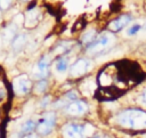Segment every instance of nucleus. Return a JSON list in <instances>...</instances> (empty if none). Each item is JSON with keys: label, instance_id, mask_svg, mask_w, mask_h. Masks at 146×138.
Segmentation results:
<instances>
[{"label": "nucleus", "instance_id": "obj_14", "mask_svg": "<svg viewBox=\"0 0 146 138\" xmlns=\"http://www.w3.org/2000/svg\"><path fill=\"white\" fill-rule=\"evenodd\" d=\"M54 66H55V70H56L57 73L64 74V73L68 70V62H67V59H65V58H58V59L56 60V63H55Z\"/></svg>", "mask_w": 146, "mask_h": 138}, {"label": "nucleus", "instance_id": "obj_1", "mask_svg": "<svg viewBox=\"0 0 146 138\" xmlns=\"http://www.w3.org/2000/svg\"><path fill=\"white\" fill-rule=\"evenodd\" d=\"M116 122L129 129L146 128V113L140 109H125L116 115Z\"/></svg>", "mask_w": 146, "mask_h": 138}, {"label": "nucleus", "instance_id": "obj_10", "mask_svg": "<svg viewBox=\"0 0 146 138\" xmlns=\"http://www.w3.org/2000/svg\"><path fill=\"white\" fill-rule=\"evenodd\" d=\"M39 17H40V11L39 9H32L30 10L27 14H26V17H25V25L27 27H32L34 26L38 22H39Z\"/></svg>", "mask_w": 146, "mask_h": 138}, {"label": "nucleus", "instance_id": "obj_22", "mask_svg": "<svg viewBox=\"0 0 146 138\" xmlns=\"http://www.w3.org/2000/svg\"><path fill=\"white\" fill-rule=\"evenodd\" d=\"M49 102H50V97H48V96H47V97H44V98H43V99L40 102V107H42V108H43V107L48 106Z\"/></svg>", "mask_w": 146, "mask_h": 138}, {"label": "nucleus", "instance_id": "obj_20", "mask_svg": "<svg viewBox=\"0 0 146 138\" xmlns=\"http://www.w3.org/2000/svg\"><path fill=\"white\" fill-rule=\"evenodd\" d=\"M13 0H0V8L1 9H7L10 3H11Z\"/></svg>", "mask_w": 146, "mask_h": 138}, {"label": "nucleus", "instance_id": "obj_13", "mask_svg": "<svg viewBox=\"0 0 146 138\" xmlns=\"http://www.w3.org/2000/svg\"><path fill=\"white\" fill-rule=\"evenodd\" d=\"M26 41H27L26 35H24V34H19L18 36H16V38L13 40V49H14L15 51H19V50H22V49L24 48V46L26 44Z\"/></svg>", "mask_w": 146, "mask_h": 138}, {"label": "nucleus", "instance_id": "obj_19", "mask_svg": "<svg viewBox=\"0 0 146 138\" xmlns=\"http://www.w3.org/2000/svg\"><path fill=\"white\" fill-rule=\"evenodd\" d=\"M47 88H48V83H47V81H44V80H40V81L35 84L34 90H35L36 94H42V92L46 91Z\"/></svg>", "mask_w": 146, "mask_h": 138}, {"label": "nucleus", "instance_id": "obj_12", "mask_svg": "<svg viewBox=\"0 0 146 138\" xmlns=\"http://www.w3.org/2000/svg\"><path fill=\"white\" fill-rule=\"evenodd\" d=\"M35 128V122L33 120H26L19 128V131H18V135L19 136H25V135H29L32 132V130Z\"/></svg>", "mask_w": 146, "mask_h": 138}, {"label": "nucleus", "instance_id": "obj_8", "mask_svg": "<svg viewBox=\"0 0 146 138\" xmlns=\"http://www.w3.org/2000/svg\"><path fill=\"white\" fill-rule=\"evenodd\" d=\"M65 111L67 114L73 115V116H79L84 114L88 111V106L82 100H74L72 103H68L65 107Z\"/></svg>", "mask_w": 146, "mask_h": 138}, {"label": "nucleus", "instance_id": "obj_9", "mask_svg": "<svg viewBox=\"0 0 146 138\" xmlns=\"http://www.w3.org/2000/svg\"><path fill=\"white\" fill-rule=\"evenodd\" d=\"M130 22H131V16L130 15H122V16L117 17L116 19H114L110 23V29L112 31L116 32V31H120L123 27H125Z\"/></svg>", "mask_w": 146, "mask_h": 138}, {"label": "nucleus", "instance_id": "obj_15", "mask_svg": "<svg viewBox=\"0 0 146 138\" xmlns=\"http://www.w3.org/2000/svg\"><path fill=\"white\" fill-rule=\"evenodd\" d=\"M15 26L14 25H9V26H7L6 29H5V31H3V42L5 43H8V42H10L11 40H14V35H15Z\"/></svg>", "mask_w": 146, "mask_h": 138}, {"label": "nucleus", "instance_id": "obj_21", "mask_svg": "<svg viewBox=\"0 0 146 138\" xmlns=\"http://www.w3.org/2000/svg\"><path fill=\"white\" fill-rule=\"evenodd\" d=\"M76 97H78V95H76L75 91H68L67 95H66V98H67L68 100H75Z\"/></svg>", "mask_w": 146, "mask_h": 138}, {"label": "nucleus", "instance_id": "obj_27", "mask_svg": "<svg viewBox=\"0 0 146 138\" xmlns=\"http://www.w3.org/2000/svg\"><path fill=\"white\" fill-rule=\"evenodd\" d=\"M24 1H27V0H24Z\"/></svg>", "mask_w": 146, "mask_h": 138}, {"label": "nucleus", "instance_id": "obj_6", "mask_svg": "<svg viewBox=\"0 0 146 138\" xmlns=\"http://www.w3.org/2000/svg\"><path fill=\"white\" fill-rule=\"evenodd\" d=\"M91 68V62L87 58L78 59L71 67H70V74L72 76H81L86 74Z\"/></svg>", "mask_w": 146, "mask_h": 138}, {"label": "nucleus", "instance_id": "obj_11", "mask_svg": "<svg viewBox=\"0 0 146 138\" xmlns=\"http://www.w3.org/2000/svg\"><path fill=\"white\" fill-rule=\"evenodd\" d=\"M95 90H96V82L94 80H88L80 86V91L84 96H91L95 92Z\"/></svg>", "mask_w": 146, "mask_h": 138}, {"label": "nucleus", "instance_id": "obj_3", "mask_svg": "<svg viewBox=\"0 0 146 138\" xmlns=\"http://www.w3.org/2000/svg\"><path fill=\"white\" fill-rule=\"evenodd\" d=\"M94 130L95 128L89 123L83 125L70 123L63 128V137L64 138H86L91 136L94 133Z\"/></svg>", "mask_w": 146, "mask_h": 138}, {"label": "nucleus", "instance_id": "obj_18", "mask_svg": "<svg viewBox=\"0 0 146 138\" xmlns=\"http://www.w3.org/2000/svg\"><path fill=\"white\" fill-rule=\"evenodd\" d=\"M73 44V42H62V43H59L58 44V47L55 49V54H64V52H66V51H68V49H70V47Z\"/></svg>", "mask_w": 146, "mask_h": 138}, {"label": "nucleus", "instance_id": "obj_5", "mask_svg": "<svg viewBox=\"0 0 146 138\" xmlns=\"http://www.w3.org/2000/svg\"><path fill=\"white\" fill-rule=\"evenodd\" d=\"M13 89L17 95H26L31 90V81L27 75H18L13 80Z\"/></svg>", "mask_w": 146, "mask_h": 138}, {"label": "nucleus", "instance_id": "obj_25", "mask_svg": "<svg viewBox=\"0 0 146 138\" xmlns=\"http://www.w3.org/2000/svg\"><path fill=\"white\" fill-rule=\"evenodd\" d=\"M15 21H16V23H22V21H23V16H18Z\"/></svg>", "mask_w": 146, "mask_h": 138}, {"label": "nucleus", "instance_id": "obj_17", "mask_svg": "<svg viewBox=\"0 0 146 138\" xmlns=\"http://www.w3.org/2000/svg\"><path fill=\"white\" fill-rule=\"evenodd\" d=\"M96 39V31L94 30V29H90V30H88L87 32H84L83 33V35L81 36V41L83 42V43H91L94 40Z\"/></svg>", "mask_w": 146, "mask_h": 138}, {"label": "nucleus", "instance_id": "obj_7", "mask_svg": "<svg viewBox=\"0 0 146 138\" xmlns=\"http://www.w3.org/2000/svg\"><path fill=\"white\" fill-rule=\"evenodd\" d=\"M48 72H49V63H48V59H47V57H42L36 63V65L34 66V68L32 71V75H33L34 79L41 80V79H44L48 75Z\"/></svg>", "mask_w": 146, "mask_h": 138}, {"label": "nucleus", "instance_id": "obj_26", "mask_svg": "<svg viewBox=\"0 0 146 138\" xmlns=\"http://www.w3.org/2000/svg\"><path fill=\"white\" fill-rule=\"evenodd\" d=\"M95 138H103V137H95Z\"/></svg>", "mask_w": 146, "mask_h": 138}, {"label": "nucleus", "instance_id": "obj_2", "mask_svg": "<svg viewBox=\"0 0 146 138\" xmlns=\"http://www.w3.org/2000/svg\"><path fill=\"white\" fill-rule=\"evenodd\" d=\"M115 42V36L111 32H103L98 38H96L87 48L88 55H97L103 54L111 49V47Z\"/></svg>", "mask_w": 146, "mask_h": 138}, {"label": "nucleus", "instance_id": "obj_16", "mask_svg": "<svg viewBox=\"0 0 146 138\" xmlns=\"http://www.w3.org/2000/svg\"><path fill=\"white\" fill-rule=\"evenodd\" d=\"M144 25H145V24H140V23H133L131 26H129V27H128V30H127V35L132 36V35L138 34L139 32H141V31H143Z\"/></svg>", "mask_w": 146, "mask_h": 138}, {"label": "nucleus", "instance_id": "obj_4", "mask_svg": "<svg viewBox=\"0 0 146 138\" xmlns=\"http://www.w3.org/2000/svg\"><path fill=\"white\" fill-rule=\"evenodd\" d=\"M56 123V115L54 112H49L47 114H44L38 123V132L41 136H47L48 133H50L55 127Z\"/></svg>", "mask_w": 146, "mask_h": 138}, {"label": "nucleus", "instance_id": "obj_24", "mask_svg": "<svg viewBox=\"0 0 146 138\" xmlns=\"http://www.w3.org/2000/svg\"><path fill=\"white\" fill-rule=\"evenodd\" d=\"M23 138H38L35 135H33V133H29V135H25Z\"/></svg>", "mask_w": 146, "mask_h": 138}, {"label": "nucleus", "instance_id": "obj_23", "mask_svg": "<svg viewBox=\"0 0 146 138\" xmlns=\"http://www.w3.org/2000/svg\"><path fill=\"white\" fill-rule=\"evenodd\" d=\"M141 100H143L144 104H146V89L141 92Z\"/></svg>", "mask_w": 146, "mask_h": 138}]
</instances>
